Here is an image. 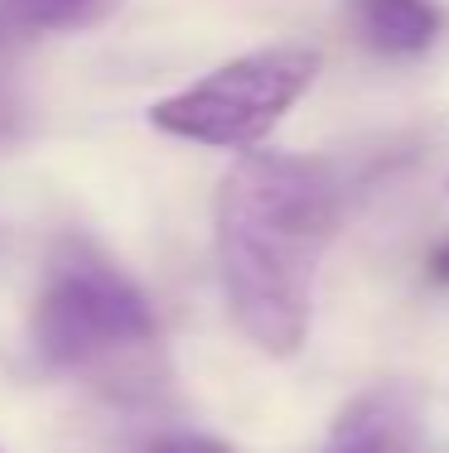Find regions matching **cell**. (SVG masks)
<instances>
[{
  "label": "cell",
  "mask_w": 449,
  "mask_h": 453,
  "mask_svg": "<svg viewBox=\"0 0 449 453\" xmlns=\"http://www.w3.org/2000/svg\"><path fill=\"white\" fill-rule=\"evenodd\" d=\"M344 222L329 159L247 150L213 198L218 275L237 328L266 357H295L314 319V275Z\"/></svg>",
  "instance_id": "cell-1"
},
{
  "label": "cell",
  "mask_w": 449,
  "mask_h": 453,
  "mask_svg": "<svg viewBox=\"0 0 449 453\" xmlns=\"http://www.w3.org/2000/svg\"><path fill=\"white\" fill-rule=\"evenodd\" d=\"M29 338L53 372H102L141 357L159 338V323L145 289L97 242L68 232L49 251Z\"/></svg>",
  "instance_id": "cell-2"
},
{
  "label": "cell",
  "mask_w": 449,
  "mask_h": 453,
  "mask_svg": "<svg viewBox=\"0 0 449 453\" xmlns=\"http://www.w3.org/2000/svg\"><path fill=\"white\" fill-rule=\"evenodd\" d=\"M319 78V53L305 44L252 49L242 58L213 68L208 78L159 96L150 106V126L169 140H189L203 150H256L281 126L309 82Z\"/></svg>",
  "instance_id": "cell-3"
},
{
  "label": "cell",
  "mask_w": 449,
  "mask_h": 453,
  "mask_svg": "<svg viewBox=\"0 0 449 453\" xmlns=\"http://www.w3.org/2000/svg\"><path fill=\"white\" fill-rule=\"evenodd\" d=\"M319 453H415V395L406 386L358 395Z\"/></svg>",
  "instance_id": "cell-4"
},
{
  "label": "cell",
  "mask_w": 449,
  "mask_h": 453,
  "mask_svg": "<svg viewBox=\"0 0 449 453\" xmlns=\"http://www.w3.org/2000/svg\"><path fill=\"white\" fill-rule=\"evenodd\" d=\"M352 25L387 58H421L445 35V10L435 0H352Z\"/></svg>",
  "instance_id": "cell-5"
},
{
  "label": "cell",
  "mask_w": 449,
  "mask_h": 453,
  "mask_svg": "<svg viewBox=\"0 0 449 453\" xmlns=\"http://www.w3.org/2000/svg\"><path fill=\"white\" fill-rule=\"evenodd\" d=\"M116 0H0V58L35 35H63L102 19Z\"/></svg>",
  "instance_id": "cell-6"
},
{
  "label": "cell",
  "mask_w": 449,
  "mask_h": 453,
  "mask_svg": "<svg viewBox=\"0 0 449 453\" xmlns=\"http://www.w3.org/2000/svg\"><path fill=\"white\" fill-rule=\"evenodd\" d=\"M141 453H232L222 439L213 434H189V429H174V434H155L145 439Z\"/></svg>",
  "instance_id": "cell-7"
},
{
  "label": "cell",
  "mask_w": 449,
  "mask_h": 453,
  "mask_svg": "<svg viewBox=\"0 0 449 453\" xmlns=\"http://www.w3.org/2000/svg\"><path fill=\"white\" fill-rule=\"evenodd\" d=\"M19 131V102L10 92H0V140H10Z\"/></svg>",
  "instance_id": "cell-8"
},
{
  "label": "cell",
  "mask_w": 449,
  "mask_h": 453,
  "mask_svg": "<svg viewBox=\"0 0 449 453\" xmlns=\"http://www.w3.org/2000/svg\"><path fill=\"white\" fill-rule=\"evenodd\" d=\"M430 280L449 285V242H445V246H435V256H430Z\"/></svg>",
  "instance_id": "cell-9"
},
{
  "label": "cell",
  "mask_w": 449,
  "mask_h": 453,
  "mask_svg": "<svg viewBox=\"0 0 449 453\" xmlns=\"http://www.w3.org/2000/svg\"><path fill=\"white\" fill-rule=\"evenodd\" d=\"M0 453H5V449H0Z\"/></svg>",
  "instance_id": "cell-10"
}]
</instances>
